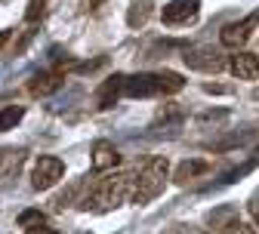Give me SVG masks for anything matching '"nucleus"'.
<instances>
[{
  "instance_id": "1",
  "label": "nucleus",
  "mask_w": 259,
  "mask_h": 234,
  "mask_svg": "<svg viewBox=\"0 0 259 234\" xmlns=\"http://www.w3.org/2000/svg\"><path fill=\"white\" fill-rule=\"evenodd\" d=\"M130 188H133V176H108L99 179L83 197H80V210H96V213H108L114 207H120Z\"/></svg>"
},
{
  "instance_id": "2",
  "label": "nucleus",
  "mask_w": 259,
  "mask_h": 234,
  "mask_svg": "<svg viewBox=\"0 0 259 234\" xmlns=\"http://www.w3.org/2000/svg\"><path fill=\"white\" fill-rule=\"evenodd\" d=\"M167 173H170L167 157H151V160H145V166L139 170V176L133 179L130 200L139 204V207L148 204V200H154L160 191H164V185H167Z\"/></svg>"
},
{
  "instance_id": "3",
  "label": "nucleus",
  "mask_w": 259,
  "mask_h": 234,
  "mask_svg": "<svg viewBox=\"0 0 259 234\" xmlns=\"http://www.w3.org/2000/svg\"><path fill=\"white\" fill-rule=\"evenodd\" d=\"M256 25H259V10H253V13H250V16H244L241 22H229V25L219 31L222 46H229V50H241V46L253 37Z\"/></svg>"
},
{
  "instance_id": "4",
  "label": "nucleus",
  "mask_w": 259,
  "mask_h": 234,
  "mask_svg": "<svg viewBox=\"0 0 259 234\" xmlns=\"http://www.w3.org/2000/svg\"><path fill=\"white\" fill-rule=\"evenodd\" d=\"M185 65L188 68H194V71H222V68H229V59H225L216 46H191V50H185Z\"/></svg>"
},
{
  "instance_id": "5",
  "label": "nucleus",
  "mask_w": 259,
  "mask_h": 234,
  "mask_svg": "<svg viewBox=\"0 0 259 234\" xmlns=\"http://www.w3.org/2000/svg\"><path fill=\"white\" fill-rule=\"evenodd\" d=\"M65 176V163L59 157H40L34 163V170H31V185H34V191H50L53 185H59Z\"/></svg>"
},
{
  "instance_id": "6",
  "label": "nucleus",
  "mask_w": 259,
  "mask_h": 234,
  "mask_svg": "<svg viewBox=\"0 0 259 234\" xmlns=\"http://www.w3.org/2000/svg\"><path fill=\"white\" fill-rule=\"evenodd\" d=\"M198 13H201V0H170V4L160 10V19L170 28H179V25L194 22Z\"/></svg>"
},
{
  "instance_id": "7",
  "label": "nucleus",
  "mask_w": 259,
  "mask_h": 234,
  "mask_svg": "<svg viewBox=\"0 0 259 234\" xmlns=\"http://www.w3.org/2000/svg\"><path fill=\"white\" fill-rule=\"evenodd\" d=\"M123 96H130V99H151V96H160L157 74L139 71V74L123 77Z\"/></svg>"
},
{
  "instance_id": "8",
  "label": "nucleus",
  "mask_w": 259,
  "mask_h": 234,
  "mask_svg": "<svg viewBox=\"0 0 259 234\" xmlns=\"http://www.w3.org/2000/svg\"><path fill=\"white\" fill-rule=\"evenodd\" d=\"M229 71L238 80H256L259 77V56L256 53H247V50H238L229 59Z\"/></svg>"
},
{
  "instance_id": "9",
  "label": "nucleus",
  "mask_w": 259,
  "mask_h": 234,
  "mask_svg": "<svg viewBox=\"0 0 259 234\" xmlns=\"http://www.w3.org/2000/svg\"><path fill=\"white\" fill-rule=\"evenodd\" d=\"M117 160H120V154H117V148H114L111 142L99 139V142L93 145V170H96V173L114 170V166H117Z\"/></svg>"
},
{
  "instance_id": "10",
  "label": "nucleus",
  "mask_w": 259,
  "mask_h": 234,
  "mask_svg": "<svg viewBox=\"0 0 259 234\" xmlns=\"http://www.w3.org/2000/svg\"><path fill=\"white\" fill-rule=\"evenodd\" d=\"M123 92V74H114V77H105V83L99 86V92H96V108L105 111L117 102V96Z\"/></svg>"
},
{
  "instance_id": "11",
  "label": "nucleus",
  "mask_w": 259,
  "mask_h": 234,
  "mask_svg": "<svg viewBox=\"0 0 259 234\" xmlns=\"http://www.w3.org/2000/svg\"><path fill=\"white\" fill-rule=\"evenodd\" d=\"M62 86V74L59 71H40V74H34L31 77V96H50V92H56Z\"/></svg>"
},
{
  "instance_id": "12",
  "label": "nucleus",
  "mask_w": 259,
  "mask_h": 234,
  "mask_svg": "<svg viewBox=\"0 0 259 234\" xmlns=\"http://www.w3.org/2000/svg\"><path fill=\"white\" fill-rule=\"evenodd\" d=\"M204 173H210V163L201 160V157H191V160H182V163L176 166V182L185 185V182H191L194 176H204Z\"/></svg>"
},
{
  "instance_id": "13",
  "label": "nucleus",
  "mask_w": 259,
  "mask_h": 234,
  "mask_svg": "<svg viewBox=\"0 0 259 234\" xmlns=\"http://www.w3.org/2000/svg\"><path fill=\"white\" fill-rule=\"evenodd\" d=\"M151 16V0H133V7L126 13V25L130 28H142Z\"/></svg>"
},
{
  "instance_id": "14",
  "label": "nucleus",
  "mask_w": 259,
  "mask_h": 234,
  "mask_svg": "<svg viewBox=\"0 0 259 234\" xmlns=\"http://www.w3.org/2000/svg\"><path fill=\"white\" fill-rule=\"evenodd\" d=\"M25 117V108L19 105H10V108H0V132H7V129H16V123Z\"/></svg>"
},
{
  "instance_id": "15",
  "label": "nucleus",
  "mask_w": 259,
  "mask_h": 234,
  "mask_svg": "<svg viewBox=\"0 0 259 234\" xmlns=\"http://www.w3.org/2000/svg\"><path fill=\"white\" fill-rule=\"evenodd\" d=\"M157 83H160V92H179L185 86L182 74H176V71H157Z\"/></svg>"
},
{
  "instance_id": "16",
  "label": "nucleus",
  "mask_w": 259,
  "mask_h": 234,
  "mask_svg": "<svg viewBox=\"0 0 259 234\" xmlns=\"http://www.w3.org/2000/svg\"><path fill=\"white\" fill-rule=\"evenodd\" d=\"M16 225L19 228H40V225H47V213H40V210H25V213H19V219H16Z\"/></svg>"
},
{
  "instance_id": "17",
  "label": "nucleus",
  "mask_w": 259,
  "mask_h": 234,
  "mask_svg": "<svg viewBox=\"0 0 259 234\" xmlns=\"http://www.w3.org/2000/svg\"><path fill=\"white\" fill-rule=\"evenodd\" d=\"M44 13H47V0H31L25 10V22H37Z\"/></svg>"
},
{
  "instance_id": "18",
  "label": "nucleus",
  "mask_w": 259,
  "mask_h": 234,
  "mask_svg": "<svg viewBox=\"0 0 259 234\" xmlns=\"http://www.w3.org/2000/svg\"><path fill=\"white\" fill-rule=\"evenodd\" d=\"M250 213H253V219L259 222V191H256V194L250 197Z\"/></svg>"
},
{
  "instance_id": "19",
  "label": "nucleus",
  "mask_w": 259,
  "mask_h": 234,
  "mask_svg": "<svg viewBox=\"0 0 259 234\" xmlns=\"http://www.w3.org/2000/svg\"><path fill=\"white\" fill-rule=\"evenodd\" d=\"M28 234H59V231H53V228H44V225H40V228H31Z\"/></svg>"
},
{
  "instance_id": "20",
  "label": "nucleus",
  "mask_w": 259,
  "mask_h": 234,
  "mask_svg": "<svg viewBox=\"0 0 259 234\" xmlns=\"http://www.w3.org/2000/svg\"><path fill=\"white\" fill-rule=\"evenodd\" d=\"M7 40H10V31H0V46H4Z\"/></svg>"
},
{
  "instance_id": "21",
  "label": "nucleus",
  "mask_w": 259,
  "mask_h": 234,
  "mask_svg": "<svg viewBox=\"0 0 259 234\" xmlns=\"http://www.w3.org/2000/svg\"><path fill=\"white\" fill-rule=\"evenodd\" d=\"M256 157H259V148H256Z\"/></svg>"
}]
</instances>
